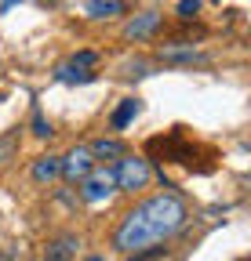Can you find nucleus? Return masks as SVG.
<instances>
[{"label": "nucleus", "instance_id": "5", "mask_svg": "<svg viewBox=\"0 0 251 261\" xmlns=\"http://www.w3.org/2000/svg\"><path fill=\"white\" fill-rule=\"evenodd\" d=\"M156 29H161V15H156V11H142V15H135L128 25H124V37H128V40H146V37H153Z\"/></svg>", "mask_w": 251, "mask_h": 261}, {"label": "nucleus", "instance_id": "14", "mask_svg": "<svg viewBox=\"0 0 251 261\" xmlns=\"http://www.w3.org/2000/svg\"><path fill=\"white\" fill-rule=\"evenodd\" d=\"M200 11V0H178V18H193Z\"/></svg>", "mask_w": 251, "mask_h": 261}, {"label": "nucleus", "instance_id": "8", "mask_svg": "<svg viewBox=\"0 0 251 261\" xmlns=\"http://www.w3.org/2000/svg\"><path fill=\"white\" fill-rule=\"evenodd\" d=\"M58 174H62V156H40L33 163V181H40V185L55 181Z\"/></svg>", "mask_w": 251, "mask_h": 261}, {"label": "nucleus", "instance_id": "13", "mask_svg": "<svg viewBox=\"0 0 251 261\" xmlns=\"http://www.w3.org/2000/svg\"><path fill=\"white\" fill-rule=\"evenodd\" d=\"M29 127H33V135H37V138H51V135H55L51 123L44 120V113H40V109H33V120H29Z\"/></svg>", "mask_w": 251, "mask_h": 261}, {"label": "nucleus", "instance_id": "1", "mask_svg": "<svg viewBox=\"0 0 251 261\" xmlns=\"http://www.w3.org/2000/svg\"><path fill=\"white\" fill-rule=\"evenodd\" d=\"M186 218H190V207H186V200L178 192H156L149 200L135 203L120 218L117 232H113V247L128 257L142 254V250H153L156 243H164L175 232H182Z\"/></svg>", "mask_w": 251, "mask_h": 261}, {"label": "nucleus", "instance_id": "15", "mask_svg": "<svg viewBox=\"0 0 251 261\" xmlns=\"http://www.w3.org/2000/svg\"><path fill=\"white\" fill-rule=\"evenodd\" d=\"M11 4H18V0H4V4H0V11H8Z\"/></svg>", "mask_w": 251, "mask_h": 261}, {"label": "nucleus", "instance_id": "10", "mask_svg": "<svg viewBox=\"0 0 251 261\" xmlns=\"http://www.w3.org/2000/svg\"><path fill=\"white\" fill-rule=\"evenodd\" d=\"M87 15L91 18H113V15H124V4L120 0H87Z\"/></svg>", "mask_w": 251, "mask_h": 261}, {"label": "nucleus", "instance_id": "3", "mask_svg": "<svg viewBox=\"0 0 251 261\" xmlns=\"http://www.w3.org/2000/svg\"><path fill=\"white\" fill-rule=\"evenodd\" d=\"M113 192H117V185H113V167H102V163L80 181V196H84L87 203H102V200H109Z\"/></svg>", "mask_w": 251, "mask_h": 261}, {"label": "nucleus", "instance_id": "2", "mask_svg": "<svg viewBox=\"0 0 251 261\" xmlns=\"http://www.w3.org/2000/svg\"><path fill=\"white\" fill-rule=\"evenodd\" d=\"M149 178H153V167H149L146 156H128L124 152L117 160V167H113V185L120 192H139V189L149 185Z\"/></svg>", "mask_w": 251, "mask_h": 261}, {"label": "nucleus", "instance_id": "12", "mask_svg": "<svg viewBox=\"0 0 251 261\" xmlns=\"http://www.w3.org/2000/svg\"><path fill=\"white\" fill-rule=\"evenodd\" d=\"M15 149H18V130H8V135L0 138V167H4L8 160H15Z\"/></svg>", "mask_w": 251, "mask_h": 261}, {"label": "nucleus", "instance_id": "4", "mask_svg": "<svg viewBox=\"0 0 251 261\" xmlns=\"http://www.w3.org/2000/svg\"><path fill=\"white\" fill-rule=\"evenodd\" d=\"M95 167H99V163H95V156H91L87 145H73L66 156H62V174H66L70 181H84Z\"/></svg>", "mask_w": 251, "mask_h": 261}, {"label": "nucleus", "instance_id": "16", "mask_svg": "<svg viewBox=\"0 0 251 261\" xmlns=\"http://www.w3.org/2000/svg\"><path fill=\"white\" fill-rule=\"evenodd\" d=\"M87 261H106V257H102V254H91V257H87Z\"/></svg>", "mask_w": 251, "mask_h": 261}, {"label": "nucleus", "instance_id": "11", "mask_svg": "<svg viewBox=\"0 0 251 261\" xmlns=\"http://www.w3.org/2000/svg\"><path fill=\"white\" fill-rule=\"evenodd\" d=\"M95 62H99V55H95V51H77V55L66 62V69H70V73H84V69H91Z\"/></svg>", "mask_w": 251, "mask_h": 261}, {"label": "nucleus", "instance_id": "17", "mask_svg": "<svg viewBox=\"0 0 251 261\" xmlns=\"http://www.w3.org/2000/svg\"><path fill=\"white\" fill-rule=\"evenodd\" d=\"M0 98H4V94H0Z\"/></svg>", "mask_w": 251, "mask_h": 261}, {"label": "nucleus", "instance_id": "6", "mask_svg": "<svg viewBox=\"0 0 251 261\" xmlns=\"http://www.w3.org/2000/svg\"><path fill=\"white\" fill-rule=\"evenodd\" d=\"M77 236H58V240H51L48 243V254H44V261H73V254H77Z\"/></svg>", "mask_w": 251, "mask_h": 261}, {"label": "nucleus", "instance_id": "9", "mask_svg": "<svg viewBox=\"0 0 251 261\" xmlns=\"http://www.w3.org/2000/svg\"><path fill=\"white\" fill-rule=\"evenodd\" d=\"M87 149H91V156H95V163H99V160H113V163H117V160L124 156V142H117V138H95Z\"/></svg>", "mask_w": 251, "mask_h": 261}, {"label": "nucleus", "instance_id": "7", "mask_svg": "<svg viewBox=\"0 0 251 261\" xmlns=\"http://www.w3.org/2000/svg\"><path fill=\"white\" fill-rule=\"evenodd\" d=\"M139 113H142L139 98H124V102L113 109V116H109V127H113V130H124V127H128V123H131Z\"/></svg>", "mask_w": 251, "mask_h": 261}]
</instances>
